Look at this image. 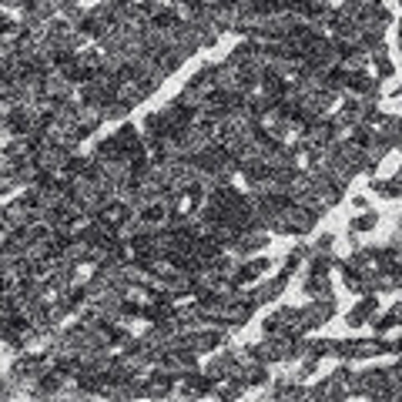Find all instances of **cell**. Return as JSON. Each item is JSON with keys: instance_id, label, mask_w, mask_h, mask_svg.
Returning <instances> with one entry per match:
<instances>
[{"instance_id": "6da1fadb", "label": "cell", "mask_w": 402, "mask_h": 402, "mask_svg": "<svg viewBox=\"0 0 402 402\" xmlns=\"http://www.w3.org/2000/svg\"><path fill=\"white\" fill-rule=\"evenodd\" d=\"M375 221H379V215L356 218V221H352V232H369V228H375Z\"/></svg>"}]
</instances>
